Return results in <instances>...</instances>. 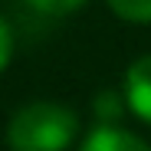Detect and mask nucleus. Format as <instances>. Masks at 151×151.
Returning <instances> with one entry per match:
<instances>
[{"mask_svg":"<svg viewBox=\"0 0 151 151\" xmlns=\"http://www.w3.org/2000/svg\"><path fill=\"white\" fill-rule=\"evenodd\" d=\"M76 112L56 102H30L13 112L7 141L13 151H66L76 138Z\"/></svg>","mask_w":151,"mask_h":151,"instance_id":"nucleus-1","label":"nucleus"},{"mask_svg":"<svg viewBox=\"0 0 151 151\" xmlns=\"http://www.w3.org/2000/svg\"><path fill=\"white\" fill-rule=\"evenodd\" d=\"M125 102L128 109L151 125V56H141L125 72Z\"/></svg>","mask_w":151,"mask_h":151,"instance_id":"nucleus-2","label":"nucleus"},{"mask_svg":"<svg viewBox=\"0 0 151 151\" xmlns=\"http://www.w3.org/2000/svg\"><path fill=\"white\" fill-rule=\"evenodd\" d=\"M79 151H151L138 135L125 132V128H112V125H102V128H95L86 145Z\"/></svg>","mask_w":151,"mask_h":151,"instance_id":"nucleus-3","label":"nucleus"},{"mask_svg":"<svg viewBox=\"0 0 151 151\" xmlns=\"http://www.w3.org/2000/svg\"><path fill=\"white\" fill-rule=\"evenodd\" d=\"M109 7L132 23H151V0H109Z\"/></svg>","mask_w":151,"mask_h":151,"instance_id":"nucleus-4","label":"nucleus"},{"mask_svg":"<svg viewBox=\"0 0 151 151\" xmlns=\"http://www.w3.org/2000/svg\"><path fill=\"white\" fill-rule=\"evenodd\" d=\"M27 4L40 13H49V17H66V13H76L86 0H27Z\"/></svg>","mask_w":151,"mask_h":151,"instance_id":"nucleus-5","label":"nucleus"},{"mask_svg":"<svg viewBox=\"0 0 151 151\" xmlns=\"http://www.w3.org/2000/svg\"><path fill=\"white\" fill-rule=\"evenodd\" d=\"M10 56H13V30L7 27V20L0 17V72L7 69Z\"/></svg>","mask_w":151,"mask_h":151,"instance_id":"nucleus-6","label":"nucleus"}]
</instances>
